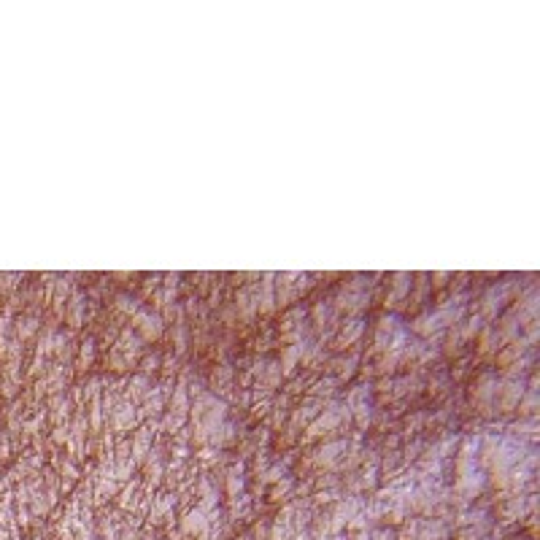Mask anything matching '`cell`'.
I'll return each mask as SVG.
<instances>
[{"label":"cell","mask_w":540,"mask_h":540,"mask_svg":"<svg viewBox=\"0 0 540 540\" xmlns=\"http://www.w3.org/2000/svg\"><path fill=\"white\" fill-rule=\"evenodd\" d=\"M484 487V473L478 470L476 454H473V443H467L459 454V478H457V489L464 497H476Z\"/></svg>","instance_id":"1"},{"label":"cell","mask_w":540,"mask_h":540,"mask_svg":"<svg viewBox=\"0 0 540 540\" xmlns=\"http://www.w3.org/2000/svg\"><path fill=\"white\" fill-rule=\"evenodd\" d=\"M351 419V411H348L346 403H330L327 411L316 416V422H311L308 435L319 437V435H330V432H341L343 427L348 425Z\"/></svg>","instance_id":"2"},{"label":"cell","mask_w":540,"mask_h":540,"mask_svg":"<svg viewBox=\"0 0 540 540\" xmlns=\"http://www.w3.org/2000/svg\"><path fill=\"white\" fill-rule=\"evenodd\" d=\"M370 297V279H354L348 281L338 297H335V311H346V313H354V311H362L365 303Z\"/></svg>","instance_id":"3"},{"label":"cell","mask_w":540,"mask_h":540,"mask_svg":"<svg viewBox=\"0 0 540 540\" xmlns=\"http://www.w3.org/2000/svg\"><path fill=\"white\" fill-rule=\"evenodd\" d=\"M497 395H500V378L497 375H481L478 386L473 389V403L484 413L497 411Z\"/></svg>","instance_id":"4"},{"label":"cell","mask_w":540,"mask_h":540,"mask_svg":"<svg viewBox=\"0 0 540 540\" xmlns=\"http://www.w3.org/2000/svg\"><path fill=\"white\" fill-rule=\"evenodd\" d=\"M133 324L141 330V335L146 341H157L160 335H162V319L152 313V311H138L135 316H133Z\"/></svg>","instance_id":"5"},{"label":"cell","mask_w":540,"mask_h":540,"mask_svg":"<svg viewBox=\"0 0 540 540\" xmlns=\"http://www.w3.org/2000/svg\"><path fill=\"white\" fill-rule=\"evenodd\" d=\"M505 300H508V284H500V286H492V289H487V295L481 297L484 316H487V319L497 316V311L505 306Z\"/></svg>","instance_id":"6"},{"label":"cell","mask_w":540,"mask_h":540,"mask_svg":"<svg viewBox=\"0 0 540 540\" xmlns=\"http://www.w3.org/2000/svg\"><path fill=\"white\" fill-rule=\"evenodd\" d=\"M346 451H348L346 440H330V443H324L322 449L316 451L313 462L324 464V467H333V464H338V459H341V457H346Z\"/></svg>","instance_id":"7"},{"label":"cell","mask_w":540,"mask_h":540,"mask_svg":"<svg viewBox=\"0 0 540 540\" xmlns=\"http://www.w3.org/2000/svg\"><path fill=\"white\" fill-rule=\"evenodd\" d=\"M408 289H411V273H395V281H392V303H398L403 297L408 295Z\"/></svg>","instance_id":"8"},{"label":"cell","mask_w":540,"mask_h":540,"mask_svg":"<svg viewBox=\"0 0 540 540\" xmlns=\"http://www.w3.org/2000/svg\"><path fill=\"white\" fill-rule=\"evenodd\" d=\"M206 527H208V519H206V511H203V508L192 511V514L187 516V521H184V529H187V532H194V535L206 532Z\"/></svg>","instance_id":"9"},{"label":"cell","mask_w":540,"mask_h":540,"mask_svg":"<svg viewBox=\"0 0 540 540\" xmlns=\"http://www.w3.org/2000/svg\"><path fill=\"white\" fill-rule=\"evenodd\" d=\"M362 330H365V324L362 322H348L346 327L341 330V335H338V346L343 348V346H348V343H354V341L362 335Z\"/></svg>","instance_id":"10"},{"label":"cell","mask_w":540,"mask_h":540,"mask_svg":"<svg viewBox=\"0 0 540 540\" xmlns=\"http://www.w3.org/2000/svg\"><path fill=\"white\" fill-rule=\"evenodd\" d=\"M313 322H316V327H319V330L330 327V324L335 322V308H333V306H327V303H319V306L313 308Z\"/></svg>","instance_id":"11"},{"label":"cell","mask_w":540,"mask_h":540,"mask_svg":"<svg viewBox=\"0 0 540 540\" xmlns=\"http://www.w3.org/2000/svg\"><path fill=\"white\" fill-rule=\"evenodd\" d=\"M354 365H357V357L351 354V357H346V360H338V362H335V370H338V375L343 378V375H351V370H354Z\"/></svg>","instance_id":"12"},{"label":"cell","mask_w":540,"mask_h":540,"mask_svg":"<svg viewBox=\"0 0 540 540\" xmlns=\"http://www.w3.org/2000/svg\"><path fill=\"white\" fill-rule=\"evenodd\" d=\"M152 451V443H149V435L143 432V435H138V440H135V457L141 459V457H146Z\"/></svg>","instance_id":"13"},{"label":"cell","mask_w":540,"mask_h":540,"mask_svg":"<svg viewBox=\"0 0 540 540\" xmlns=\"http://www.w3.org/2000/svg\"><path fill=\"white\" fill-rule=\"evenodd\" d=\"M119 308H125V311H130L133 316L138 313V303L133 300V297H125V295H119Z\"/></svg>","instance_id":"14"}]
</instances>
